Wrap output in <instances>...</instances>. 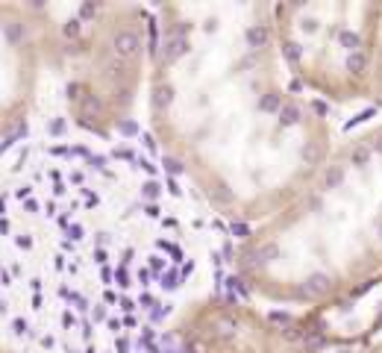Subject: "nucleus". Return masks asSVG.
<instances>
[{
	"label": "nucleus",
	"instance_id": "nucleus-1",
	"mask_svg": "<svg viewBox=\"0 0 382 353\" xmlns=\"http://www.w3.org/2000/svg\"><path fill=\"white\" fill-rule=\"evenodd\" d=\"M203 253L186 191L150 156L30 145L0 162V344L174 353L159 327Z\"/></svg>",
	"mask_w": 382,
	"mask_h": 353
},
{
	"label": "nucleus",
	"instance_id": "nucleus-2",
	"mask_svg": "<svg viewBox=\"0 0 382 353\" xmlns=\"http://www.w3.org/2000/svg\"><path fill=\"white\" fill-rule=\"evenodd\" d=\"M268 9L189 12L159 35L171 71L150 94L183 135L209 198L224 209H283L335 147L324 103L274 83Z\"/></svg>",
	"mask_w": 382,
	"mask_h": 353
},
{
	"label": "nucleus",
	"instance_id": "nucleus-3",
	"mask_svg": "<svg viewBox=\"0 0 382 353\" xmlns=\"http://www.w3.org/2000/svg\"><path fill=\"white\" fill-rule=\"evenodd\" d=\"M241 288L324 312L382 283V121L341 139L312 180L250 232Z\"/></svg>",
	"mask_w": 382,
	"mask_h": 353
},
{
	"label": "nucleus",
	"instance_id": "nucleus-4",
	"mask_svg": "<svg viewBox=\"0 0 382 353\" xmlns=\"http://www.w3.org/2000/svg\"><path fill=\"white\" fill-rule=\"evenodd\" d=\"M382 30V4L327 0L274 12L279 59L318 103H368Z\"/></svg>",
	"mask_w": 382,
	"mask_h": 353
},
{
	"label": "nucleus",
	"instance_id": "nucleus-5",
	"mask_svg": "<svg viewBox=\"0 0 382 353\" xmlns=\"http://www.w3.org/2000/svg\"><path fill=\"white\" fill-rule=\"evenodd\" d=\"M312 336L324 342V347L344 350L350 344H359L376 332H382V283L371 286L368 291L338 303L324 312H306L297 318Z\"/></svg>",
	"mask_w": 382,
	"mask_h": 353
},
{
	"label": "nucleus",
	"instance_id": "nucleus-6",
	"mask_svg": "<svg viewBox=\"0 0 382 353\" xmlns=\"http://www.w3.org/2000/svg\"><path fill=\"white\" fill-rule=\"evenodd\" d=\"M112 47H115V53H118L120 59H127V62H130V59H135L138 53H142L145 38H142V33H138V30L127 27V30H118V33H115Z\"/></svg>",
	"mask_w": 382,
	"mask_h": 353
},
{
	"label": "nucleus",
	"instance_id": "nucleus-7",
	"mask_svg": "<svg viewBox=\"0 0 382 353\" xmlns=\"http://www.w3.org/2000/svg\"><path fill=\"white\" fill-rule=\"evenodd\" d=\"M371 103L382 106V30H379V47H376V65H373V89H371Z\"/></svg>",
	"mask_w": 382,
	"mask_h": 353
},
{
	"label": "nucleus",
	"instance_id": "nucleus-8",
	"mask_svg": "<svg viewBox=\"0 0 382 353\" xmlns=\"http://www.w3.org/2000/svg\"><path fill=\"white\" fill-rule=\"evenodd\" d=\"M338 353H382V332H376V336L359 342V344H350V347L338 350Z\"/></svg>",
	"mask_w": 382,
	"mask_h": 353
},
{
	"label": "nucleus",
	"instance_id": "nucleus-9",
	"mask_svg": "<svg viewBox=\"0 0 382 353\" xmlns=\"http://www.w3.org/2000/svg\"><path fill=\"white\" fill-rule=\"evenodd\" d=\"M83 109H86L89 115H100V101H97L94 94H86V97H83Z\"/></svg>",
	"mask_w": 382,
	"mask_h": 353
},
{
	"label": "nucleus",
	"instance_id": "nucleus-10",
	"mask_svg": "<svg viewBox=\"0 0 382 353\" xmlns=\"http://www.w3.org/2000/svg\"><path fill=\"white\" fill-rule=\"evenodd\" d=\"M97 4H83V6H79V18H94L97 15Z\"/></svg>",
	"mask_w": 382,
	"mask_h": 353
},
{
	"label": "nucleus",
	"instance_id": "nucleus-11",
	"mask_svg": "<svg viewBox=\"0 0 382 353\" xmlns=\"http://www.w3.org/2000/svg\"><path fill=\"white\" fill-rule=\"evenodd\" d=\"M65 35H68V38L79 35V21H68V27H65Z\"/></svg>",
	"mask_w": 382,
	"mask_h": 353
},
{
	"label": "nucleus",
	"instance_id": "nucleus-12",
	"mask_svg": "<svg viewBox=\"0 0 382 353\" xmlns=\"http://www.w3.org/2000/svg\"><path fill=\"white\" fill-rule=\"evenodd\" d=\"M6 35H9V38H18V35H21V30H18V27H9Z\"/></svg>",
	"mask_w": 382,
	"mask_h": 353
}]
</instances>
